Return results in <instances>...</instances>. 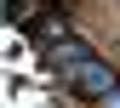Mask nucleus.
Returning a JSON list of instances; mask_svg holds the SVG:
<instances>
[{
    "mask_svg": "<svg viewBox=\"0 0 120 108\" xmlns=\"http://www.w3.org/2000/svg\"><path fill=\"white\" fill-rule=\"evenodd\" d=\"M69 85L80 91V97H92V102H109L120 80H114V68L109 63H97V57H86V63H69Z\"/></svg>",
    "mask_w": 120,
    "mask_h": 108,
    "instance_id": "nucleus-1",
    "label": "nucleus"
},
{
    "mask_svg": "<svg viewBox=\"0 0 120 108\" xmlns=\"http://www.w3.org/2000/svg\"><path fill=\"white\" fill-rule=\"evenodd\" d=\"M109 108H120V91H114V97H109Z\"/></svg>",
    "mask_w": 120,
    "mask_h": 108,
    "instance_id": "nucleus-2",
    "label": "nucleus"
}]
</instances>
